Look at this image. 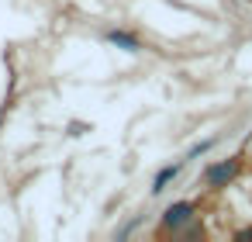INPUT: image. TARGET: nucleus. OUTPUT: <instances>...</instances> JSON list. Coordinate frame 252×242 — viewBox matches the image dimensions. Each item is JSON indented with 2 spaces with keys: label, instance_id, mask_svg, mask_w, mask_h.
Here are the masks:
<instances>
[{
  "label": "nucleus",
  "instance_id": "nucleus-1",
  "mask_svg": "<svg viewBox=\"0 0 252 242\" xmlns=\"http://www.w3.org/2000/svg\"><path fill=\"white\" fill-rule=\"evenodd\" d=\"M238 173H242V159H238V156L218 159V163H211V166L204 170V187H207V190H224L228 183L238 180Z\"/></svg>",
  "mask_w": 252,
  "mask_h": 242
},
{
  "label": "nucleus",
  "instance_id": "nucleus-2",
  "mask_svg": "<svg viewBox=\"0 0 252 242\" xmlns=\"http://www.w3.org/2000/svg\"><path fill=\"white\" fill-rule=\"evenodd\" d=\"M197 218V204L193 201H173L166 211H162V232H173V235H180L190 221Z\"/></svg>",
  "mask_w": 252,
  "mask_h": 242
},
{
  "label": "nucleus",
  "instance_id": "nucleus-3",
  "mask_svg": "<svg viewBox=\"0 0 252 242\" xmlns=\"http://www.w3.org/2000/svg\"><path fill=\"white\" fill-rule=\"evenodd\" d=\"M104 42H111V45H118L125 52H142V38L135 32H125V28H107L104 32Z\"/></svg>",
  "mask_w": 252,
  "mask_h": 242
},
{
  "label": "nucleus",
  "instance_id": "nucleus-4",
  "mask_svg": "<svg viewBox=\"0 0 252 242\" xmlns=\"http://www.w3.org/2000/svg\"><path fill=\"white\" fill-rule=\"evenodd\" d=\"M183 163H187V159H180V163H169V166H162V170H159V173L152 176V187H149V190H152V194L159 197V194H162V190H166V187H169V183H173V180L180 176Z\"/></svg>",
  "mask_w": 252,
  "mask_h": 242
},
{
  "label": "nucleus",
  "instance_id": "nucleus-5",
  "mask_svg": "<svg viewBox=\"0 0 252 242\" xmlns=\"http://www.w3.org/2000/svg\"><path fill=\"white\" fill-rule=\"evenodd\" d=\"M211 145H214V142H211V138H207V142H200V145H193V149H190V152H187V159H197V156H204V152H207V149H211Z\"/></svg>",
  "mask_w": 252,
  "mask_h": 242
},
{
  "label": "nucleus",
  "instance_id": "nucleus-6",
  "mask_svg": "<svg viewBox=\"0 0 252 242\" xmlns=\"http://www.w3.org/2000/svg\"><path fill=\"white\" fill-rule=\"evenodd\" d=\"M235 239H252V225H249V228H242V232H235Z\"/></svg>",
  "mask_w": 252,
  "mask_h": 242
}]
</instances>
